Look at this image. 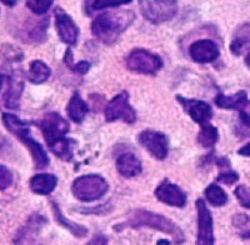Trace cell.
<instances>
[{"instance_id":"obj_1","label":"cell","mask_w":250,"mask_h":245,"mask_svg":"<svg viewBox=\"0 0 250 245\" xmlns=\"http://www.w3.org/2000/svg\"><path fill=\"white\" fill-rule=\"evenodd\" d=\"M135 14L131 10L104 13L94 19L91 32L102 43L113 44L133 24Z\"/></svg>"},{"instance_id":"obj_2","label":"cell","mask_w":250,"mask_h":245,"mask_svg":"<svg viewBox=\"0 0 250 245\" xmlns=\"http://www.w3.org/2000/svg\"><path fill=\"white\" fill-rule=\"evenodd\" d=\"M3 122L5 128L29 149L33 160H34L35 168L44 169L49 165V158L46 151L34 138L31 137L30 129L25 122L20 120L17 115L5 113V114H3Z\"/></svg>"},{"instance_id":"obj_3","label":"cell","mask_w":250,"mask_h":245,"mask_svg":"<svg viewBox=\"0 0 250 245\" xmlns=\"http://www.w3.org/2000/svg\"><path fill=\"white\" fill-rule=\"evenodd\" d=\"M128 225L131 228H146L155 229L162 233L169 234L174 239L175 244H182L184 242V234L180 230L178 225H175L170 219L159 215V214H154L151 211L146 210H135L129 215Z\"/></svg>"},{"instance_id":"obj_4","label":"cell","mask_w":250,"mask_h":245,"mask_svg":"<svg viewBox=\"0 0 250 245\" xmlns=\"http://www.w3.org/2000/svg\"><path fill=\"white\" fill-rule=\"evenodd\" d=\"M71 190L77 199L82 202H93L105 195L108 183L100 175H84L74 180Z\"/></svg>"},{"instance_id":"obj_5","label":"cell","mask_w":250,"mask_h":245,"mask_svg":"<svg viewBox=\"0 0 250 245\" xmlns=\"http://www.w3.org/2000/svg\"><path fill=\"white\" fill-rule=\"evenodd\" d=\"M143 17L150 23L160 24L173 19L178 12V0H139Z\"/></svg>"},{"instance_id":"obj_6","label":"cell","mask_w":250,"mask_h":245,"mask_svg":"<svg viewBox=\"0 0 250 245\" xmlns=\"http://www.w3.org/2000/svg\"><path fill=\"white\" fill-rule=\"evenodd\" d=\"M126 65L131 71L140 74H155L163 66V61L158 55L144 50V49H134L128 55Z\"/></svg>"},{"instance_id":"obj_7","label":"cell","mask_w":250,"mask_h":245,"mask_svg":"<svg viewBox=\"0 0 250 245\" xmlns=\"http://www.w3.org/2000/svg\"><path fill=\"white\" fill-rule=\"evenodd\" d=\"M39 126L43 131L44 139L50 148L55 143L64 139L69 130V124L57 113H48L43 119L39 122Z\"/></svg>"},{"instance_id":"obj_8","label":"cell","mask_w":250,"mask_h":245,"mask_svg":"<svg viewBox=\"0 0 250 245\" xmlns=\"http://www.w3.org/2000/svg\"><path fill=\"white\" fill-rule=\"evenodd\" d=\"M106 122L124 120L125 122H134L137 119V113L129 104V94L126 91H122L120 94L113 98L105 109Z\"/></svg>"},{"instance_id":"obj_9","label":"cell","mask_w":250,"mask_h":245,"mask_svg":"<svg viewBox=\"0 0 250 245\" xmlns=\"http://www.w3.org/2000/svg\"><path fill=\"white\" fill-rule=\"evenodd\" d=\"M198 211V245H214L213 217L203 199L196 200Z\"/></svg>"},{"instance_id":"obj_10","label":"cell","mask_w":250,"mask_h":245,"mask_svg":"<svg viewBox=\"0 0 250 245\" xmlns=\"http://www.w3.org/2000/svg\"><path fill=\"white\" fill-rule=\"evenodd\" d=\"M139 143L155 159L163 160L168 155V139L163 133L145 130L139 135Z\"/></svg>"},{"instance_id":"obj_11","label":"cell","mask_w":250,"mask_h":245,"mask_svg":"<svg viewBox=\"0 0 250 245\" xmlns=\"http://www.w3.org/2000/svg\"><path fill=\"white\" fill-rule=\"evenodd\" d=\"M55 26H57V32L62 41L68 45L77 44L79 29H78L77 24L73 21V19L66 13L62 12V9L55 10Z\"/></svg>"},{"instance_id":"obj_12","label":"cell","mask_w":250,"mask_h":245,"mask_svg":"<svg viewBox=\"0 0 250 245\" xmlns=\"http://www.w3.org/2000/svg\"><path fill=\"white\" fill-rule=\"evenodd\" d=\"M155 197L162 203L170 206L183 208L187 204V194L179 186L167 180L155 189Z\"/></svg>"},{"instance_id":"obj_13","label":"cell","mask_w":250,"mask_h":245,"mask_svg":"<svg viewBox=\"0 0 250 245\" xmlns=\"http://www.w3.org/2000/svg\"><path fill=\"white\" fill-rule=\"evenodd\" d=\"M189 54L196 63H211L219 58V48L213 40H198L190 45Z\"/></svg>"},{"instance_id":"obj_14","label":"cell","mask_w":250,"mask_h":245,"mask_svg":"<svg viewBox=\"0 0 250 245\" xmlns=\"http://www.w3.org/2000/svg\"><path fill=\"white\" fill-rule=\"evenodd\" d=\"M176 99L179 100L183 106L185 108L187 113L191 117V119L198 124H207L213 117V111H211L210 105L202 100H191L185 99L183 97H178Z\"/></svg>"},{"instance_id":"obj_15","label":"cell","mask_w":250,"mask_h":245,"mask_svg":"<svg viewBox=\"0 0 250 245\" xmlns=\"http://www.w3.org/2000/svg\"><path fill=\"white\" fill-rule=\"evenodd\" d=\"M45 223L46 220L44 219L42 215H39V214L33 215V217L26 222L25 226L19 231L15 243H17L18 245H24L31 243L35 239V237H37L38 234H39V231L42 230V228H43Z\"/></svg>"},{"instance_id":"obj_16","label":"cell","mask_w":250,"mask_h":245,"mask_svg":"<svg viewBox=\"0 0 250 245\" xmlns=\"http://www.w3.org/2000/svg\"><path fill=\"white\" fill-rule=\"evenodd\" d=\"M58 184V179L53 174H37L30 179V189L39 195H48L54 190Z\"/></svg>"},{"instance_id":"obj_17","label":"cell","mask_w":250,"mask_h":245,"mask_svg":"<svg viewBox=\"0 0 250 245\" xmlns=\"http://www.w3.org/2000/svg\"><path fill=\"white\" fill-rule=\"evenodd\" d=\"M117 168L120 175L125 178H133L142 171V164L135 155L126 153L118 158Z\"/></svg>"},{"instance_id":"obj_18","label":"cell","mask_w":250,"mask_h":245,"mask_svg":"<svg viewBox=\"0 0 250 245\" xmlns=\"http://www.w3.org/2000/svg\"><path fill=\"white\" fill-rule=\"evenodd\" d=\"M216 106L222 109H242L243 106L247 104L248 102V94L247 91L240 90L238 91L236 94L230 95V97H227L224 94L216 95L215 99Z\"/></svg>"},{"instance_id":"obj_19","label":"cell","mask_w":250,"mask_h":245,"mask_svg":"<svg viewBox=\"0 0 250 245\" xmlns=\"http://www.w3.org/2000/svg\"><path fill=\"white\" fill-rule=\"evenodd\" d=\"M250 45V24H243L236 29L230 43V50L234 55H240Z\"/></svg>"},{"instance_id":"obj_20","label":"cell","mask_w":250,"mask_h":245,"mask_svg":"<svg viewBox=\"0 0 250 245\" xmlns=\"http://www.w3.org/2000/svg\"><path fill=\"white\" fill-rule=\"evenodd\" d=\"M24 83L19 74H14L10 79L8 93L5 94V105L9 109H17L19 106V99L23 91Z\"/></svg>"},{"instance_id":"obj_21","label":"cell","mask_w":250,"mask_h":245,"mask_svg":"<svg viewBox=\"0 0 250 245\" xmlns=\"http://www.w3.org/2000/svg\"><path fill=\"white\" fill-rule=\"evenodd\" d=\"M66 109H68V114L70 119L74 120L75 122H82L85 118L86 113H88V105L78 93H75L71 97Z\"/></svg>"},{"instance_id":"obj_22","label":"cell","mask_w":250,"mask_h":245,"mask_svg":"<svg viewBox=\"0 0 250 245\" xmlns=\"http://www.w3.org/2000/svg\"><path fill=\"white\" fill-rule=\"evenodd\" d=\"M50 77V68L42 60H34L29 66L28 79L33 84H42Z\"/></svg>"},{"instance_id":"obj_23","label":"cell","mask_w":250,"mask_h":245,"mask_svg":"<svg viewBox=\"0 0 250 245\" xmlns=\"http://www.w3.org/2000/svg\"><path fill=\"white\" fill-rule=\"evenodd\" d=\"M51 205H53V210H54V215L57 222H59L64 228L68 229L69 231H71V233L74 234V235H77V237H85L86 234H88V229H86L85 226L79 225V224H75V223H71L70 220L65 219V217H64L62 214V211H60L59 206H58L54 202L51 203Z\"/></svg>"},{"instance_id":"obj_24","label":"cell","mask_w":250,"mask_h":245,"mask_svg":"<svg viewBox=\"0 0 250 245\" xmlns=\"http://www.w3.org/2000/svg\"><path fill=\"white\" fill-rule=\"evenodd\" d=\"M205 198L213 206H223L228 203V195L216 184H211L205 189Z\"/></svg>"},{"instance_id":"obj_25","label":"cell","mask_w":250,"mask_h":245,"mask_svg":"<svg viewBox=\"0 0 250 245\" xmlns=\"http://www.w3.org/2000/svg\"><path fill=\"white\" fill-rule=\"evenodd\" d=\"M218 138L219 134L215 126L204 125L202 130H200L199 135H198V142L204 148H211V146H214L216 144Z\"/></svg>"},{"instance_id":"obj_26","label":"cell","mask_w":250,"mask_h":245,"mask_svg":"<svg viewBox=\"0 0 250 245\" xmlns=\"http://www.w3.org/2000/svg\"><path fill=\"white\" fill-rule=\"evenodd\" d=\"M73 142H74V140L64 138V139L55 143L54 145H51L50 149L55 155H58V157L62 158V159L70 160L71 157H73V145H74V143Z\"/></svg>"},{"instance_id":"obj_27","label":"cell","mask_w":250,"mask_h":245,"mask_svg":"<svg viewBox=\"0 0 250 245\" xmlns=\"http://www.w3.org/2000/svg\"><path fill=\"white\" fill-rule=\"evenodd\" d=\"M54 0H26V6L37 15H43L53 5Z\"/></svg>"},{"instance_id":"obj_28","label":"cell","mask_w":250,"mask_h":245,"mask_svg":"<svg viewBox=\"0 0 250 245\" xmlns=\"http://www.w3.org/2000/svg\"><path fill=\"white\" fill-rule=\"evenodd\" d=\"M129 3H131V0H91L90 9L91 10H103V9L114 8V6Z\"/></svg>"},{"instance_id":"obj_29","label":"cell","mask_w":250,"mask_h":245,"mask_svg":"<svg viewBox=\"0 0 250 245\" xmlns=\"http://www.w3.org/2000/svg\"><path fill=\"white\" fill-rule=\"evenodd\" d=\"M234 193H235V197L240 203V205L250 209V186L239 185Z\"/></svg>"},{"instance_id":"obj_30","label":"cell","mask_w":250,"mask_h":245,"mask_svg":"<svg viewBox=\"0 0 250 245\" xmlns=\"http://www.w3.org/2000/svg\"><path fill=\"white\" fill-rule=\"evenodd\" d=\"M13 184V174L6 166L0 164V190H5Z\"/></svg>"},{"instance_id":"obj_31","label":"cell","mask_w":250,"mask_h":245,"mask_svg":"<svg viewBox=\"0 0 250 245\" xmlns=\"http://www.w3.org/2000/svg\"><path fill=\"white\" fill-rule=\"evenodd\" d=\"M238 179H239L238 173H235V171L233 170H225L219 174V177L216 178V182L227 184V185H231V184H234L235 182H238Z\"/></svg>"},{"instance_id":"obj_32","label":"cell","mask_w":250,"mask_h":245,"mask_svg":"<svg viewBox=\"0 0 250 245\" xmlns=\"http://www.w3.org/2000/svg\"><path fill=\"white\" fill-rule=\"evenodd\" d=\"M239 117H240V120H242L243 124L245 126H248V128H250V102H247V104L240 109Z\"/></svg>"},{"instance_id":"obj_33","label":"cell","mask_w":250,"mask_h":245,"mask_svg":"<svg viewBox=\"0 0 250 245\" xmlns=\"http://www.w3.org/2000/svg\"><path fill=\"white\" fill-rule=\"evenodd\" d=\"M73 68V70L77 71V73H79V74H85L86 71L90 69V64L88 63V61H80V63H78L77 65L71 66Z\"/></svg>"},{"instance_id":"obj_34","label":"cell","mask_w":250,"mask_h":245,"mask_svg":"<svg viewBox=\"0 0 250 245\" xmlns=\"http://www.w3.org/2000/svg\"><path fill=\"white\" fill-rule=\"evenodd\" d=\"M108 244V238L99 234V235H95L93 239L89 242L88 245H106Z\"/></svg>"},{"instance_id":"obj_35","label":"cell","mask_w":250,"mask_h":245,"mask_svg":"<svg viewBox=\"0 0 250 245\" xmlns=\"http://www.w3.org/2000/svg\"><path fill=\"white\" fill-rule=\"evenodd\" d=\"M8 148H10L8 140H6L3 135L0 134V155H3L4 153L8 150Z\"/></svg>"},{"instance_id":"obj_36","label":"cell","mask_w":250,"mask_h":245,"mask_svg":"<svg viewBox=\"0 0 250 245\" xmlns=\"http://www.w3.org/2000/svg\"><path fill=\"white\" fill-rule=\"evenodd\" d=\"M238 153L239 155H243V157H250V143H248L247 145L239 149Z\"/></svg>"},{"instance_id":"obj_37","label":"cell","mask_w":250,"mask_h":245,"mask_svg":"<svg viewBox=\"0 0 250 245\" xmlns=\"http://www.w3.org/2000/svg\"><path fill=\"white\" fill-rule=\"evenodd\" d=\"M1 1H3V3L8 6H14L15 4H17L18 0H1Z\"/></svg>"},{"instance_id":"obj_38","label":"cell","mask_w":250,"mask_h":245,"mask_svg":"<svg viewBox=\"0 0 250 245\" xmlns=\"http://www.w3.org/2000/svg\"><path fill=\"white\" fill-rule=\"evenodd\" d=\"M245 64H247L248 68L250 69V50H249V53L247 54V57H245Z\"/></svg>"},{"instance_id":"obj_39","label":"cell","mask_w":250,"mask_h":245,"mask_svg":"<svg viewBox=\"0 0 250 245\" xmlns=\"http://www.w3.org/2000/svg\"><path fill=\"white\" fill-rule=\"evenodd\" d=\"M3 83H4V77L3 75H0V89H1V86H3Z\"/></svg>"},{"instance_id":"obj_40","label":"cell","mask_w":250,"mask_h":245,"mask_svg":"<svg viewBox=\"0 0 250 245\" xmlns=\"http://www.w3.org/2000/svg\"><path fill=\"white\" fill-rule=\"evenodd\" d=\"M243 237L248 238V239H250V231H247V233H245V234H243Z\"/></svg>"}]
</instances>
